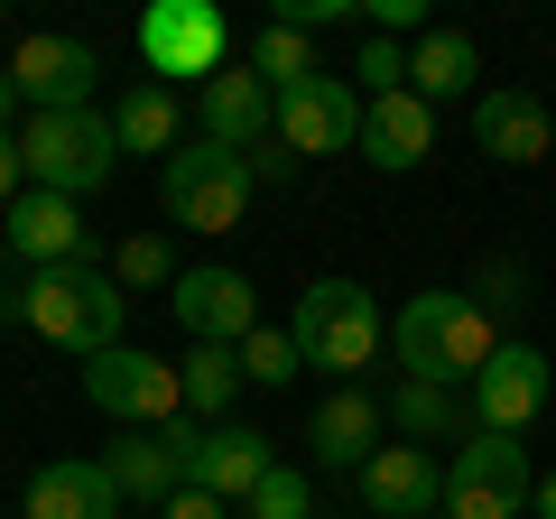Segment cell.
<instances>
[{"label": "cell", "instance_id": "obj_1", "mask_svg": "<svg viewBox=\"0 0 556 519\" xmlns=\"http://www.w3.org/2000/svg\"><path fill=\"white\" fill-rule=\"evenodd\" d=\"M121 279L102 269V260H65V269H28L20 298H0V325H28V334L65 343V353H112L121 343Z\"/></svg>", "mask_w": 556, "mask_h": 519}, {"label": "cell", "instance_id": "obj_2", "mask_svg": "<svg viewBox=\"0 0 556 519\" xmlns=\"http://www.w3.org/2000/svg\"><path fill=\"white\" fill-rule=\"evenodd\" d=\"M390 343H399V371H408V380H437V390H473L482 362L501 353V325L482 316V298H464V288H417V298L399 306Z\"/></svg>", "mask_w": 556, "mask_h": 519}, {"label": "cell", "instance_id": "obj_3", "mask_svg": "<svg viewBox=\"0 0 556 519\" xmlns=\"http://www.w3.org/2000/svg\"><path fill=\"white\" fill-rule=\"evenodd\" d=\"M288 334H298V362L306 371H371V353H380V298L362 279H306L298 288V316H288Z\"/></svg>", "mask_w": 556, "mask_h": 519}, {"label": "cell", "instance_id": "obj_4", "mask_svg": "<svg viewBox=\"0 0 556 519\" xmlns=\"http://www.w3.org/2000/svg\"><path fill=\"white\" fill-rule=\"evenodd\" d=\"M20 159H28V186H47V195H102L121 167V140L102 112H28L20 130Z\"/></svg>", "mask_w": 556, "mask_h": 519}, {"label": "cell", "instance_id": "obj_5", "mask_svg": "<svg viewBox=\"0 0 556 519\" xmlns=\"http://www.w3.org/2000/svg\"><path fill=\"white\" fill-rule=\"evenodd\" d=\"M159 195H167V223H186V232H241L260 177H251V159H241V149L186 140L177 159L159 167Z\"/></svg>", "mask_w": 556, "mask_h": 519}, {"label": "cell", "instance_id": "obj_6", "mask_svg": "<svg viewBox=\"0 0 556 519\" xmlns=\"http://www.w3.org/2000/svg\"><path fill=\"white\" fill-rule=\"evenodd\" d=\"M139 65H149V84H214L232 65V20L214 0H159L139 20Z\"/></svg>", "mask_w": 556, "mask_h": 519}, {"label": "cell", "instance_id": "obj_7", "mask_svg": "<svg viewBox=\"0 0 556 519\" xmlns=\"http://www.w3.org/2000/svg\"><path fill=\"white\" fill-rule=\"evenodd\" d=\"M84 400L102 408L112 427H167V418H186V371L167 353H130V343H112V353H93L84 362Z\"/></svg>", "mask_w": 556, "mask_h": 519}, {"label": "cell", "instance_id": "obj_8", "mask_svg": "<svg viewBox=\"0 0 556 519\" xmlns=\"http://www.w3.org/2000/svg\"><path fill=\"white\" fill-rule=\"evenodd\" d=\"M519 510H529V445L473 427L445 455V519H519Z\"/></svg>", "mask_w": 556, "mask_h": 519}, {"label": "cell", "instance_id": "obj_9", "mask_svg": "<svg viewBox=\"0 0 556 519\" xmlns=\"http://www.w3.org/2000/svg\"><path fill=\"white\" fill-rule=\"evenodd\" d=\"M10 84H20V102H38V112H93L102 47H84V38H20Z\"/></svg>", "mask_w": 556, "mask_h": 519}, {"label": "cell", "instance_id": "obj_10", "mask_svg": "<svg viewBox=\"0 0 556 519\" xmlns=\"http://www.w3.org/2000/svg\"><path fill=\"white\" fill-rule=\"evenodd\" d=\"M167 306H177V325L195 343H251L260 334V298H251V279L241 269H177V288H167Z\"/></svg>", "mask_w": 556, "mask_h": 519}, {"label": "cell", "instance_id": "obj_11", "mask_svg": "<svg viewBox=\"0 0 556 519\" xmlns=\"http://www.w3.org/2000/svg\"><path fill=\"white\" fill-rule=\"evenodd\" d=\"M362 112H371V102L343 75H316L306 93L278 102V140L298 149V159H334V149H362Z\"/></svg>", "mask_w": 556, "mask_h": 519}, {"label": "cell", "instance_id": "obj_12", "mask_svg": "<svg viewBox=\"0 0 556 519\" xmlns=\"http://www.w3.org/2000/svg\"><path fill=\"white\" fill-rule=\"evenodd\" d=\"M538 408H547V353L538 343H501L473 380V427L482 436H519Z\"/></svg>", "mask_w": 556, "mask_h": 519}, {"label": "cell", "instance_id": "obj_13", "mask_svg": "<svg viewBox=\"0 0 556 519\" xmlns=\"http://www.w3.org/2000/svg\"><path fill=\"white\" fill-rule=\"evenodd\" d=\"M473 149L501 167H538V159H556V112L538 93H519V84H501V93L473 102Z\"/></svg>", "mask_w": 556, "mask_h": 519}, {"label": "cell", "instance_id": "obj_14", "mask_svg": "<svg viewBox=\"0 0 556 519\" xmlns=\"http://www.w3.org/2000/svg\"><path fill=\"white\" fill-rule=\"evenodd\" d=\"M10 260H28V269L93 260V223H84V204H75V195H47V186H28V195L10 204Z\"/></svg>", "mask_w": 556, "mask_h": 519}, {"label": "cell", "instance_id": "obj_15", "mask_svg": "<svg viewBox=\"0 0 556 519\" xmlns=\"http://www.w3.org/2000/svg\"><path fill=\"white\" fill-rule=\"evenodd\" d=\"M362 510H371V519H427V510H445V464L427 455V445H380V455L362 464Z\"/></svg>", "mask_w": 556, "mask_h": 519}, {"label": "cell", "instance_id": "obj_16", "mask_svg": "<svg viewBox=\"0 0 556 519\" xmlns=\"http://www.w3.org/2000/svg\"><path fill=\"white\" fill-rule=\"evenodd\" d=\"M380 436H390V408L371 390H353V380H343L334 400H316V418H306V445H316L325 473H362L380 455Z\"/></svg>", "mask_w": 556, "mask_h": 519}, {"label": "cell", "instance_id": "obj_17", "mask_svg": "<svg viewBox=\"0 0 556 519\" xmlns=\"http://www.w3.org/2000/svg\"><path fill=\"white\" fill-rule=\"evenodd\" d=\"M195 112H204V140L241 149V159L278 140V93H269V84L251 75V65H223V75L204 84V102H195Z\"/></svg>", "mask_w": 556, "mask_h": 519}, {"label": "cell", "instance_id": "obj_18", "mask_svg": "<svg viewBox=\"0 0 556 519\" xmlns=\"http://www.w3.org/2000/svg\"><path fill=\"white\" fill-rule=\"evenodd\" d=\"M269 473H278V455H269V436H260V427H204L195 455H186V482H195V492H214V501H251Z\"/></svg>", "mask_w": 556, "mask_h": 519}, {"label": "cell", "instance_id": "obj_19", "mask_svg": "<svg viewBox=\"0 0 556 519\" xmlns=\"http://www.w3.org/2000/svg\"><path fill=\"white\" fill-rule=\"evenodd\" d=\"M427 149H437V112H427L417 93H380L371 112H362V159H371L380 177L427 167Z\"/></svg>", "mask_w": 556, "mask_h": 519}, {"label": "cell", "instance_id": "obj_20", "mask_svg": "<svg viewBox=\"0 0 556 519\" xmlns=\"http://www.w3.org/2000/svg\"><path fill=\"white\" fill-rule=\"evenodd\" d=\"M102 473H112L121 501H139V510H167V501L186 492V455L167 445V427H139V436L102 445Z\"/></svg>", "mask_w": 556, "mask_h": 519}, {"label": "cell", "instance_id": "obj_21", "mask_svg": "<svg viewBox=\"0 0 556 519\" xmlns=\"http://www.w3.org/2000/svg\"><path fill=\"white\" fill-rule=\"evenodd\" d=\"M28 519H121V482L84 455H56L28 473Z\"/></svg>", "mask_w": 556, "mask_h": 519}, {"label": "cell", "instance_id": "obj_22", "mask_svg": "<svg viewBox=\"0 0 556 519\" xmlns=\"http://www.w3.org/2000/svg\"><path fill=\"white\" fill-rule=\"evenodd\" d=\"M112 140H121V159H177L186 149V102H177V84H130V93L112 102Z\"/></svg>", "mask_w": 556, "mask_h": 519}, {"label": "cell", "instance_id": "obj_23", "mask_svg": "<svg viewBox=\"0 0 556 519\" xmlns=\"http://www.w3.org/2000/svg\"><path fill=\"white\" fill-rule=\"evenodd\" d=\"M390 427H399L408 445L473 436V390H437V380H399V390H390Z\"/></svg>", "mask_w": 556, "mask_h": 519}, {"label": "cell", "instance_id": "obj_24", "mask_svg": "<svg viewBox=\"0 0 556 519\" xmlns=\"http://www.w3.org/2000/svg\"><path fill=\"white\" fill-rule=\"evenodd\" d=\"M482 75V56H473V38L464 28H427L417 38V56H408V93L437 112V102H464V84Z\"/></svg>", "mask_w": 556, "mask_h": 519}, {"label": "cell", "instance_id": "obj_25", "mask_svg": "<svg viewBox=\"0 0 556 519\" xmlns=\"http://www.w3.org/2000/svg\"><path fill=\"white\" fill-rule=\"evenodd\" d=\"M251 75L269 84L278 102H288V93H306V84L325 75V65H316V38H306V28H278V20H269V28L251 38Z\"/></svg>", "mask_w": 556, "mask_h": 519}, {"label": "cell", "instance_id": "obj_26", "mask_svg": "<svg viewBox=\"0 0 556 519\" xmlns=\"http://www.w3.org/2000/svg\"><path fill=\"white\" fill-rule=\"evenodd\" d=\"M177 371H186V408H195V418H223V408L241 400V343H195Z\"/></svg>", "mask_w": 556, "mask_h": 519}, {"label": "cell", "instance_id": "obj_27", "mask_svg": "<svg viewBox=\"0 0 556 519\" xmlns=\"http://www.w3.org/2000/svg\"><path fill=\"white\" fill-rule=\"evenodd\" d=\"M306 362H298V334L288 325H260L251 343H241V380H260V390H288Z\"/></svg>", "mask_w": 556, "mask_h": 519}, {"label": "cell", "instance_id": "obj_28", "mask_svg": "<svg viewBox=\"0 0 556 519\" xmlns=\"http://www.w3.org/2000/svg\"><path fill=\"white\" fill-rule=\"evenodd\" d=\"M112 279H121V288H177V260H167L159 232H130V241L112 251Z\"/></svg>", "mask_w": 556, "mask_h": 519}, {"label": "cell", "instance_id": "obj_29", "mask_svg": "<svg viewBox=\"0 0 556 519\" xmlns=\"http://www.w3.org/2000/svg\"><path fill=\"white\" fill-rule=\"evenodd\" d=\"M306 510H316V492H306V473H298V464H278V473L260 482L251 501H241V519H306Z\"/></svg>", "mask_w": 556, "mask_h": 519}, {"label": "cell", "instance_id": "obj_30", "mask_svg": "<svg viewBox=\"0 0 556 519\" xmlns=\"http://www.w3.org/2000/svg\"><path fill=\"white\" fill-rule=\"evenodd\" d=\"M353 75L371 84V102H380V93H408V47H399V38H371V47L353 56Z\"/></svg>", "mask_w": 556, "mask_h": 519}, {"label": "cell", "instance_id": "obj_31", "mask_svg": "<svg viewBox=\"0 0 556 519\" xmlns=\"http://www.w3.org/2000/svg\"><path fill=\"white\" fill-rule=\"evenodd\" d=\"M371 10V38H408V28H427V0H362Z\"/></svg>", "mask_w": 556, "mask_h": 519}, {"label": "cell", "instance_id": "obj_32", "mask_svg": "<svg viewBox=\"0 0 556 519\" xmlns=\"http://www.w3.org/2000/svg\"><path fill=\"white\" fill-rule=\"evenodd\" d=\"M159 519H232V501H214V492H195V482H186V492L167 501Z\"/></svg>", "mask_w": 556, "mask_h": 519}, {"label": "cell", "instance_id": "obj_33", "mask_svg": "<svg viewBox=\"0 0 556 519\" xmlns=\"http://www.w3.org/2000/svg\"><path fill=\"white\" fill-rule=\"evenodd\" d=\"M20 177H28V159H20V130H0V204H20V195H28Z\"/></svg>", "mask_w": 556, "mask_h": 519}, {"label": "cell", "instance_id": "obj_34", "mask_svg": "<svg viewBox=\"0 0 556 519\" xmlns=\"http://www.w3.org/2000/svg\"><path fill=\"white\" fill-rule=\"evenodd\" d=\"M510 298H519V260H492V269H482V316L510 306Z\"/></svg>", "mask_w": 556, "mask_h": 519}, {"label": "cell", "instance_id": "obj_35", "mask_svg": "<svg viewBox=\"0 0 556 519\" xmlns=\"http://www.w3.org/2000/svg\"><path fill=\"white\" fill-rule=\"evenodd\" d=\"M251 177H260V186H278V177H298V149H288V140L251 149Z\"/></svg>", "mask_w": 556, "mask_h": 519}, {"label": "cell", "instance_id": "obj_36", "mask_svg": "<svg viewBox=\"0 0 556 519\" xmlns=\"http://www.w3.org/2000/svg\"><path fill=\"white\" fill-rule=\"evenodd\" d=\"M10 112H20V84H10V65H0V130H10Z\"/></svg>", "mask_w": 556, "mask_h": 519}, {"label": "cell", "instance_id": "obj_37", "mask_svg": "<svg viewBox=\"0 0 556 519\" xmlns=\"http://www.w3.org/2000/svg\"><path fill=\"white\" fill-rule=\"evenodd\" d=\"M538 519H556V473H547V482H538Z\"/></svg>", "mask_w": 556, "mask_h": 519}, {"label": "cell", "instance_id": "obj_38", "mask_svg": "<svg viewBox=\"0 0 556 519\" xmlns=\"http://www.w3.org/2000/svg\"><path fill=\"white\" fill-rule=\"evenodd\" d=\"M427 519H445V510H427Z\"/></svg>", "mask_w": 556, "mask_h": 519}]
</instances>
